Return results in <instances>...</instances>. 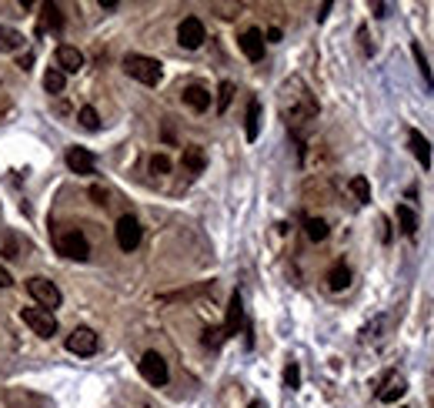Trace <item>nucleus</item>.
Segmentation results:
<instances>
[{
    "label": "nucleus",
    "mask_w": 434,
    "mask_h": 408,
    "mask_svg": "<svg viewBox=\"0 0 434 408\" xmlns=\"http://www.w3.org/2000/svg\"><path fill=\"white\" fill-rule=\"evenodd\" d=\"M124 70H127L134 80H141L147 88L154 84H161V61H154V57H144V54H127L124 57Z\"/></svg>",
    "instance_id": "f03ea898"
},
{
    "label": "nucleus",
    "mask_w": 434,
    "mask_h": 408,
    "mask_svg": "<svg viewBox=\"0 0 434 408\" xmlns=\"http://www.w3.org/2000/svg\"><path fill=\"white\" fill-rule=\"evenodd\" d=\"M204 291H211V281H204V285H194V288H184V291H167V295H161V301H187V298H197V295H204Z\"/></svg>",
    "instance_id": "412c9836"
},
{
    "label": "nucleus",
    "mask_w": 434,
    "mask_h": 408,
    "mask_svg": "<svg viewBox=\"0 0 434 408\" xmlns=\"http://www.w3.org/2000/svg\"><path fill=\"white\" fill-rule=\"evenodd\" d=\"M67 352L70 355H94L97 352V335L90 328H74L67 335Z\"/></svg>",
    "instance_id": "1a4fd4ad"
},
{
    "label": "nucleus",
    "mask_w": 434,
    "mask_h": 408,
    "mask_svg": "<svg viewBox=\"0 0 434 408\" xmlns=\"http://www.w3.org/2000/svg\"><path fill=\"white\" fill-rule=\"evenodd\" d=\"M204 23H201V17H184L181 21V27H177V44L187 47V51H197V47L204 44Z\"/></svg>",
    "instance_id": "6e6552de"
},
{
    "label": "nucleus",
    "mask_w": 434,
    "mask_h": 408,
    "mask_svg": "<svg viewBox=\"0 0 434 408\" xmlns=\"http://www.w3.org/2000/svg\"><path fill=\"white\" fill-rule=\"evenodd\" d=\"M411 54H414V61H418V70H421L424 84H428V88H434V74H431V67H428V57H424L421 44H411Z\"/></svg>",
    "instance_id": "b1692460"
},
{
    "label": "nucleus",
    "mask_w": 434,
    "mask_h": 408,
    "mask_svg": "<svg viewBox=\"0 0 434 408\" xmlns=\"http://www.w3.org/2000/svg\"><path fill=\"white\" fill-rule=\"evenodd\" d=\"M57 251L70 258V261H87L90 258V241L84 238V231H67L57 238Z\"/></svg>",
    "instance_id": "20e7f679"
},
{
    "label": "nucleus",
    "mask_w": 434,
    "mask_h": 408,
    "mask_svg": "<svg viewBox=\"0 0 434 408\" xmlns=\"http://www.w3.org/2000/svg\"><path fill=\"white\" fill-rule=\"evenodd\" d=\"M408 144H411V155L418 157V164L431 167V144H428V137L421 131H408Z\"/></svg>",
    "instance_id": "2eb2a0df"
},
{
    "label": "nucleus",
    "mask_w": 434,
    "mask_h": 408,
    "mask_svg": "<svg viewBox=\"0 0 434 408\" xmlns=\"http://www.w3.org/2000/svg\"><path fill=\"white\" fill-rule=\"evenodd\" d=\"M64 27V17H60V7L57 4H43V14H41V21H37V37L41 33H47V31H60Z\"/></svg>",
    "instance_id": "4468645a"
},
{
    "label": "nucleus",
    "mask_w": 434,
    "mask_h": 408,
    "mask_svg": "<svg viewBox=\"0 0 434 408\" xmlns=\"http://www.w3.org/2000/svg\"><path fill=\"white\" fill-rule=\"evenodd\" d=\"M327 14H331V0H327V4H321V14H317V21H324Z\"/></svg>",
    "instance_id": "f704fd0d"
},
{
    "label": "nucleus",
    "mask_w": 434,
    "mask_h": 408,
    "mask_svg": "<svg viewBox=\"0 0 434 408\" xmlns=\"http://www.w3.org/2000/svg\"><path fill=\"white\" fill-rule=\"evenodd\" d=\"M240 51H244V57H248V61H260V57H264V44H268V41H264V33L258 31V27H250V31H244L240 33Z\"/></svg>",
    "instance_id": "9b49d317"
},
{
    "label": "nucleus",
    "mask_w": 434,
    "mask_h": 408,
    "mask_svg": "<svg viewBox=\"0 0 434 408\" xmlns=\"http://www.w3.org/2000/svg\"><path fill=\"white\" fill-rule=\"evenodd\" d=\"M248 408H264V405H260V402H250V405Z\"/></svg>",
    "instance_id": "e433bc0d"
},
{
    "label": "nucleus",
    "mask_w": 434,
    "mask_h": 408,
    "mask_svg": "<svg viewBox=\"0 0 434 408\" xmlns=\"http://www.w3.org/2000/svg\"><path fill=\"white\" fill-rule=\"evenodd\" d=\"M27 291H31V298L37 301V308L51 311L60 305V288L54 285V281H47V278H31L27 281Z\"/></svg>",
    "instance_id": "7ed1b4c3"
},
{
    "label": "nucleus",
    "mask_w": 434,
    "mask_h": 408,
    "mask_svg": "<svg viewBox=\"0 0 434 408\" xmlns=\"http://www.w3.org/2000/svg\"><path fill=\"white\" fill-rule=\"evenodd\" d=\"M151 171H154V174H167V171H171V157H167V155H154L151 157Z\"/></svg>",
    "instance_id": "7c9ffc66"
},
{
    "label": "nucleus",
    "mask_w": 434,
    "mask_h": 408,
    "mask_svg": "<svg viewBox=\"0 0 434 408\" xmlns=\"http://www.w3.org/2000/svg\"><path fill=\"white\" fill-rule=\"evenodd\" d=\"M404 392H408L404 378H401V375H388V378H384V388L378 392V398L384 402V405H394V402H398V398H401Z\"/></svg>",
    "instance_id": "dca6fc26"
},
{
    "label": "nucleus",
    "mask_w": 434,
    "mask_h": 408,
    "mask_svg": "<svg viewBox=\"0 0 434 408\" xmlns=\"http://www.w3.org/2000/svg\"><path fill=\"white\" fill-rule=\"evenodd\" d=\"M54 61H57V70H64V74H77V70L84 67V54H80L77 47H70V44L57 47Z\"/></svg>",
    "instance_id": "9d476101"
},
{
    "label": "nucleus",
    "mask_w": 434,
    "mask_h": 408,
    "mask_svg": "<svg viewBox=\"0 0 434 408\" xmlns=\"http://www.w3.org/2000/svg\"><path fill=\"white\" fill-rule=\"evenodd\" d=\"M67 167L74 174H94V155L87 147H67Z\"/></svg>",
    "instance_id": "f8f14e48"
},
{
    "label": "nucleus",
    "mask_w": 434,
    "mask_h": 408,
    "mask_svg": "<svg viewBox=\"0 0 434 408\" xmlns=\"http://www.w3.org/2000/svg\"><path fill=\"white\" fill-rule=\"evenodd\" d=\"M7 285H11V275H7V268L0 265V288H7Z\"/></svg>",
    "instance_id": "72a5a7b5"
},
{
    "label": "nucleus",
    "mask_w": 434,
    "mask_h": 408,
    "mask_svg": "<svg viewBox=\"0 0 434 408\" xmlns=\"http://www.w3.org/2000/svg\"><path fill=\"white\" fill-rule=\"evenodd\" d=\"M304 231H307V238H311V241H324V238H327V221L307 218V221H304Z\"/></svg>",
    "instance_id": "393cba45"
},
{
    "label": "nucleus",
    "mask_w": 434,
    "mask_h": 408,
    "mask_svg": "<svg viewBox=\"0 0 434 408\" xmlns=\"http://www.w3.org/2000/svg\"><path fill=\"white\" fill-rule=\"evenodd\" d=\"M374 14H378V17H388V4H374Z\"/></svg>",
    "instance_id": "c9c22d12"
},
{
    "label": "nucleus",
    "mask_w": 434,
    "mask_h": 408,
    "mask_svg": "<svg viewBox=\"0 0 434 408\" xmlns=\"http://www.w3.org/2000/svg\"><path fill=\"white\" fill-rule=\"evenodd\" d=\"M224 342H228L224 328H207V331H204V345H207V348H221Z\"/></svg>",
    "instance_id": "c85d7f7f"
},
{
    "label": "nucleus",
    "mask_w": 434,
    "mask_h": 408,
    "mask_svg": "<svg viewBox=\"0 0 434 408\" xmlns=\"http://www.w3.org/2000/svg\"><path fill=\"white\" fill-rule=\"evenodd\" d=\"M231 100H234V84H231V80H224V84L217 88V110L224 114V110L231 108Z\"/></svg>",
    "instance_id": "bb28decb"
},
{
    "label": "nucleus",
    "mask_w": 434,
    "mask_h": 408,
    "mask_svg": "<svg viewBox=\"0 0 434 408\" xmlns=\"http://www.w3.org/2000/svg\"><path fill=\"white\" fill-rule=\"evenodd\" d=\"M114 238H117L120 251H137V244H141V238H144L141 221L130 218V214H124V218L117 221V228H114Z\"/></svg>",
    "instance_id": "39448f33"
},
{
    "label": "nucleus",
    "mask_w": 434,
    "mask_h": 408,
    "mask_svg": "<svg viewBox=\"0 0 434 408\" xmlns=\"http://www.w3.org/2000/svg\"><path fill=\"white\" fill-rule=\"evenodd\" d=\"M281 114H284V121L291 124V127L307 124L317 114V104H314V98H311V90L304 88L297 78L284 84V90H281Z\"/></svg>",
    "instance_id": "f257e3e1"
},
{
    "label": "nucleus",
    "mask_w": 434,
    "mask_h": 408,
    "mask_svg": "<svg viewBox=\"0 0 434 408\" xmlns=\"http://www.w3.org/2000/svg\"><path fill=\"white\" fill-rule=\"evenodd\" d=\"M284 382H287V388L301 385V372H297V365H287V368H284Z\"/></svg>",
    "instance_id": "2f4dec72"
},
{
    "label": "nucleus",
    "mask_w": 434,
    "mask_h": 408,
    "mask_svg": "<svg viewBox=\"0 0 434 408\" xmlns=\"http://www.w3.org/2000/svg\"><path fill=\"white\" fill-rule=\"evenodd\" d=\"M204 164H207V157H204V151H201V147H184V167H187V171L201 174V171H204Z\"/></svg>",
    "instance_id": "5701e85b"
},
{
    "label": "nucleus",
    "mask_w": 434,
    "mask_h": 408,
    "mask_svg": "<svg viewBox=\"0 0 434 408\" xmlns=\"http://www.w3.org/2000/svg\"><path fill=\"white\" fill-rule=\"evenodd\" d=\"M43 88H47V94H60V90L67 88V74L57 70V67H51V70L43 74Z\"/></svg>",
    "instance_id": "4be33fe9"
},
{
    "label": "nucleus",
    "mask_w": 434,
    "mask_h": 408,
    "mask_svg": "<svg viewBox=\"0 0 434 408\" xmlns=\"http://www.w3.org/2000/svg\"><path fill=\"white\" fill-rule=\"evenodd\" d=\"M90 198H97V204H107V201H104V198H107V191H104V188H90Z\"/></svg>",
    "instance_id": "473e14b6"
},
{
    "label": "nucleus",
    "mask_w": 434,
    "mask_h": 408,
    "mask_svg": "<svg viewBox=\"0 0 434 408\" xmlns=\"http://www.w3.org/2000/svg\"><path fill=\"white\" fill-rule=\"evenodd\" d=\"M327 285H331V291H344V288L351 285V268H347L344 261H337V265L327 271Z\"/></svg>",
    "instance_id": "a211bd4d"
},
{
    "label": "nucleus",
    "mask_w": 434,
    "mask_h": 408,
    "mask_svg": "<svg viewBox=\"0 0 434 408\" xmlns=\"http://www.w3.org/2000/svg\"><path fill=\"white\" fill-rule=\"evenodd\" d=\"M184 104L201 114V110L211 108V94H207V88H201V84H191V88L184 90Z\"/></svg>",
    "instance_id": "f3484780"
},
{
    "label": "nucleus",
    "mask_w": 434,
    "mask_h": 408,
    "mask_svg": "<svg viewBox=\"0 0 434 408\" xmlns=\"http://www.w3.org/2000/svg\"><path fill=\"white\" fill-rule=\"evenodd\" d=\"M80 124H84L87 131H97V127H100L97 110H94V108H80Z\"/></svg>",
    "instance_id": "c756f323"
},
{
    "label": "nucleus",
    "mask_w": 434,
    "mask_h": 408,
    "mask_svg": "<svg viewBox=\"0 0 434 408\" xmlns=\"http://www.w3.org/2000/svg\"><path fill=\"white\" fill-rule=\"evenodd\" d=\"M23 44V37L17 31H7V27H0V51H17Z\"/></svg>",
    "instance_id": "a878e982"
},
{
    "label": "nucleus",
    "mask_w": 434,
    "mask_h": 408,
    "mask_svg": "<svg viewBox=\"0 0 434 408\" xmlns=\"http://www.w3.org/2000/svg\"><path fill=\"white\" fill-rule=\"evenodd\" d=\"M141 375L147 378L154 388H164V385H167V378H171V372H167V362H164L157 352H144V358H141Z\"/></svg>",
    "instance_id": "423d86ee"
},
{
    "label": "nucleus",
    "mask_w": 434,
    "mask_h": 408,
    "mask_svg": "<svg viewBox=\"0 0 434 408\" xmlns=\"http://www.w3.org/2000/svg\"><path fill=\"white\" fill-rule=\"evenodd\" d=\"M398 224H401V231L408 234V238L418 234V214H414L408 204H398Z\"/></svg>",
    "instance_id": "aec40b11"
},
{
    "label": "nucleus",
    "mask_w": 434,
    "mask_h": 408,
    "mask_svg": "<svg viewBox=\"0 0 434 408\" xmlns=\"http://www.w3.org/2000/svg\"><path fill=\"white\" fill-rule=\"evenodd\" d=\"M258 134H260V100L250 98V104H248V141H258Z\"/></svg>",
    "instance_id": "6ab92c4d"
},
{
    "label": "nucleus",
    "mask_w": 434,
    "mask_h": 408,
    "mask_svg": "<svg viewBox=\"0 0 434 408\" xmlns=\"http://www.w3.org/2000/svg\"><path fill=\"white\" fill-rule=\"evenodd\" d=\"M244 328V301H240V295L234 291L231 295V305H228V318H224V335H238V331Z\"/></svg>",
    "instance_id": "ddd939ff"
},
{
    "label": "nucleus",
    "mask_w": 434,
    "mask_h": 408,
    "mask_svg": "<svg viewBox=\"0 0 434 408\" xmlns=\"http://www.w3.org/2000/svg\"><path fill=\"white\" fill-rule=\"evenodd\" d=\"M351 191H354V198H358L361 204H368V201H371V184H368V177H351Z\"/></svg>",
    "instance_id": "cd10ccee"
},
{
    "label": "nucleus",
    "mask_w": 434,
    "mask_h": 408,
    "mask_svg": "<svg viewBox=\"0 0 434 408\" xmlns=\"http://www.w3.org/2000/svg\"><path fill=\"white\" fill-rule=\"evenodd\" d=\"M23 325L33 331V335H41V338H51L57 331V321L51 311H43V308H23Z\"/></svg>",
    "instance_id": "0eeeda50"
}]
</instances>
